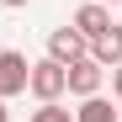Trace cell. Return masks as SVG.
<instances>
[{"label": "cell", "instance_id": "cell-9", "mask_svg": "<svg viewBox=\"0 0 122 122\" xmlns=\"http://www.w3.org/2000/svg\"><path fill=\"white\" fill-rule=\"evenodd\" d=\"M112 90H117V106H122V64H112Z\"/></svg>", "mask_w": 122, "mask_h": 122}, {"label": "cell", "instance_id": "cell-3", "mask_svg": "<svg viewBox=\"0 0 122 122\" xmlns=\"http://www.w3.org/2000/svg\"><path fill=\"white\" fill-rule=\"evenodd\" d=\"M85 53H90V37L85 32H74V27H53L48 32V58H58L64 69L74 64V58H85Z\"/></svg>", "mask_w": 122, "mask_h": 122}, {"label": "cell", "instance_id": "cell-6", "mask_svg": "<svg viewBox=\"0 0 122 122\" xmlns=\"http://www.w3.org/2000/svg\"><path fill=\"white\" fill-rule=\"evenodd\" d=\"M90 58H96L101 69H112V64H122V27H117V21H112L106 32H101V37H90Z\"/></svg>", "mask_w": 122, "mask_h": 122}, {"label": "cell", "instance_id": "cell-10", "mask_svg": "<svg viewBox=\"0 0 122 122\" xmlns=\"http://www.w3.org/2000/svg\"><path fill=\"white\" fill-rule=\"evenodd\" d=\"M0 5H5V11H21V5H32V0H0Z\"/></svg>", "mask_w": 122, "mask_h": 122}, {"label": "cell", "instance_id": "cell-11", "mask_svg": "<svg viewBox=\"0 0 122 122\" xmlns=\"http://www.w3.org/2000/svg\"><path fill=\"white\" fill-rule=\"evenodd\" d=\"M0 122H11V112H5V101H0Z\"/></svg>", "mask_w": 122, "mask_h": 122}, {"label": "cell", "instance_id": "cell-7", "mask_svg": "<svg viewBox=\"0 0 122 122\" xmlns=\"http://www.w3.org/2000/svg\"><path fill=\"white\" fill-rule=\"evenodd\" d=\"M74 122H117V112H112V101L106 96H85V101H80V112H74Z\"/></svg>", "mask_w": 122, "mask_h": 122}, {"label": "cell", "instance_id": "cell-12", "mask_svg": "<svg viewBox=\"0 0 122 122\" xmlns=\"http://www.w3.org/2000/svg\"><path fill=\"white\" fill-rule=\"evenodd\" d=\"M101 5H122V0H101Z\"/></svg>", "mask_w": 122, "mask_h": 122}, {"label": "cell", "instance_id": "cell-1", "mask_svg": "<svg viewBox=\"0 0 122 122\" xmlns=\"http://www.w3.org/2000/svg\"><path fill=\"white\" fill-rule=\"evenodd\" d=\"M27 90L37 101H58L64 96V64H58V58H37V64L27 69Z\"/></svg>", "mask_w": 122, "mask_h": 122}, {"label": "cell", "instance_id": "cell-4", "mask_svg": "<svg viewBox=\"0 0 122 122\" xmlns=\"http://www.w3.org/2000/svg\"><path fill=\"white\" fill-rule=\"evenodd\" d=\"M27 53H16V48H5L0 53V101H11V96H21L27 90Z\"/></svg>", "mask_w": 122, "mask_h": 122}, {"label": "cell", "instance_id": "cell-5", "mask_svg": "<svg viewBox=\"0 0 122 122\" xmlns=\"http://www.w3.org/2000/svg\"><path fill=\"white\" fill-rule=\"evenodd\" d=\"M74 32H85V37H101L112 27V5H101V0H85V5L74 11V21H69Z\"/></svg>", "mask_w": 122, "mask_h": 122}, {"label": "cell", "instance_id": "cell-2", "mask_svg": "<svg viewBox=\"0 0 122 122\" xmlns=\"http://www.w3.org/2000/svg\"><path fill=\"white\" fill-rule=\"evenodd\" d=\"M101 80H106V69H101L96 58L85 53V58H74V64L64 69V90H69V96H80V101H85V96H96V90H101Z\"/></svg>", "mask_w": 122, "mask_h": 122}, {"label": "cell", "instance_id": "cell-8", "mask_svg": "<svg viewBox=\"0 0 122 122\" xmlns=\"http://www.w3.org/2000/svg\"><path fill=\"white\" fill-rule=\"evenodd\" d=\"M27 122H74V112H64V106H58V101H43V106H37Z\"/></svg>", "mask_w": 122, "mask_h": 122}]
</instances>
